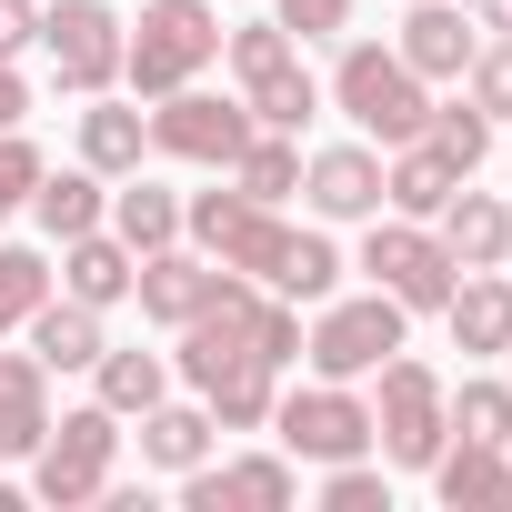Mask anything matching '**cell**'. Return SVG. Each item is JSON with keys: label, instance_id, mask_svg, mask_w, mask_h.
<instances>
[{"label": "cell", "instance_id": "3", "mask_svg": "<svg viewBox=\"0 0 512 512\" xmlns=\"http://www.w3.org/2000/svg\"><path fill=\"white\" fill-rule=\"evenodd\" d=\"M332 101H342V111H352V131H372L382 151L422 141V121H432V81H422L402 51H382V41H352V51H342Z\"/></svg>", "mask_w": 512, "mask_h": 512}, {"label": "cell", "instance_id": "18", "mask_svg": "<svg viewBox=\"0 0 512 512\" xmlns=\"http://www.w3.org/2000/svg\"><path fill=\"white\" fill-rule=\"evenodd\" d=\"M131 272H141V251H131L121 231H81V241H61V292L91 302V312L131 302Z\"/></svg>", "mask_w": 512, "mask_h": 512}, {"label": "cell", "instance_id": "23", "mask_svg": "<svg viewBox=\"0 0 512 512\" xmlns=\"http://www.w3.org/2000/svg\"><path fill=\"white\" fill-rule=\"evenodd\" d=\"M141 151H151V121H141V111H121L111 91H91V111H81V161H91L101 181H131V171H141Z\"/></svg>", "mask_w": 512, "mask_h": 512}, {"label": "cell", "instance_id": "2", "mask_svg": "<svg viewBox=\"0 0 512 512\" xmlns=\"http://www.w3.org/2000/svg\"><path fill=\"white\" fill-rule=\"evenodd\" d=\"M211 61H221V11L211 0H141V31H121V81L141 101L201 81Z\"/></svg>", "mask_w": 512, "mask_h": 512}, {"label": "cell", "instance_id": "12", "mask_svg": "<svg viewBox=\"0 0 512 512\" xmlns=\"http://www.w3.org/2000/svg\"><path fill=\"white\" fill-rule=\"evenodd\" d=\"M302 492L292 452H241V462H191L181 472V502L191 512H282Z\"/></svg>", "mask_w": 512, "mask_h": 512}, {"label": "cell", "instance_id": "34", "mask_svg": "<svg viewBox=\"0 0 512 512\" xmlns=\"http://www.w3.org/2000/svg\"><path fill=\"white\" fill-rule=\"evenodd\" d=\"M462 101H472V111H492V121H512V31H492V41L472 51V71H462Z\"/></svg>", "mask_w": 512, "mask_h": 512}, {"label": "cell", "instance_id": "33", "mask_svg": "<svg viewBox=\"0 0 512 512\" xmlns=\"http://www.w3.org/2000/svg\"><path fill=\"white\" fill-rule=\"evenodd\" d=\"M322 512H392V462H322Z\"/></svg>", "mask_w": 512, "mask_h": 512}, {"label": "cell", "instance_id": "26", "mask_svg": "<svg viewBox=\"0 0 512 512\" xmlns=\"http://www.w3.org/2000/svg\"><path fill=\"white\" fill-rule=\"evenodd\" d=\"M201 402H211V422H221V432H262V422H272V402H282V362H231V372H211V382H201Z\"/></svg>", "mask_w": 512, "mask_h": 512}, {"label": "cell", "instance_id": "40", "mask_svg": "<svg viewBox=\"0 0 512 512\" xmlns=\"http://www.w3.org/2000/svg\"><path fill=\"white\" fill-rule=\"evenodd\" d=\"M502 272H512V241H502Z\"/></svg>", "mask_w": 512, "mask_h": 512}, {"label": "cell", "instance_id": "15", "mask_svg": "<svg viewBox=\"0 0 512 512\" xmlns=\"http://www.w3.org/2000/svg\"><path fill=\"white\" fill-rule=\"evenodd\" d=\"M432 492L452 512H512V442H442L432 452Z\"/></svg>", "mask_w": 512, "mask_h": 512}, {"label": "cell", "instance_id": "6", "mask_svg": "<svg viewBox=\"0 0 512 512\" xmlns=\"http://www.w3.org/2000/svg\"><path fill=\"white\" fill-rule=\"evenodd\" d=\"M442 442H452V422H442V372L412 362V352H392V362H382V402H372V452H382L392 472H432Z\"/></svg>", "mask_w": 512, "mask_h": 512}, {"label": "cell", "instance_id": "38", "mask_svg": "<svg viewBox=\"0 0 512 512\" xmlns=\"http://www.w3.org/2000/svg\"><path fill=\"white\" fill-rule=\"evenodd\" d=\"M31 121V81L11 71V51H0V131H21Z\"/></svg>", "mask_w": 512, "mask_h": 512}, {"label": "cell", "instance_id": "29", "mask_svg": "<svg viewBox=\"0 0 512 512\" xmlns=\"http://www.w3.org/2000/svg\"><path fill=\"white\" fill-rule=\"evenodd\" d=\"M422 151L432 161H452L462 181L492 161V111H472V101H432V121H422Z\"/></svg>", "mask_w": 512, "mask_h": 512}, {"label": "cell", "instance_id": "24", "mask_svg": "<svg viewBox=\"0 0 512 512\" xmlns=\"http://www.w3.org/2000/svg\"><path fill=\"white\" fill-rule=\"evenodd\" d=\"M31 211H41L51 241H81V231L111 221V191H101V171L81 161V171H41V181H31Z\"/></svg>", "mask_w": 512, "mask_h": 512}, {"label": "cell", "instance_id": "37", "mask_svg": "<svg viewBox=\"0 0 512 512\" xmlns=\"http://www.w3.org/2000/svg\"><path fill=\"white\" fill-rule=\"evenodd\" d=\"M21 41H41V0H0V51H21Z\"/></svg>", "mask_w": 512, "mask_h": 512}, {"label": "cell", "instance_id": "31", "mask_svg": "<svg viewBox=\"0 0 512 512\" xmlns=\"http://www.w3.org/2000/svg\"><path fill=\"white\" fill-rule=\"evenodd\" d=\"M442 422H452L462 442H512V382H462V392H442Z\"/></svg>", "mask_w": 512, "mask_h": 512}, {"label": "cell", "instance_id": "19", "mask_svg": "<svg viewBox=\"0 0 512 512\" xmlns=\"http://www.w3.org/2000/svg\"><path fill=\"white\" fill-rule=\"evenodd\" d=\"M432 231H442V251H452L462 272H492V262H502V241H512V211H502L492 191H472V181H462V191L432 211Z\"/></svg>", "mask_w": 512, "mask_h": 512}, {"label": "cell", "instance_id": "25", "mask_svg": "<svg viewBox=\"0 0 512 512\" xmlns=\"http://www.w3.org/2000/svg\"><path fill=\"white\" fill-rule=\"evenodd\" d=\"M452 191H462V171H452V161H432L422 141H402V151L382 161V211H402V221H432Z\"/></svg>", "mask_w": 512, "mask_h": 512}, {"label": "cell", "instance_id": "7", "mask_svg": "<svg viewBox=\"0 0 512 512\" xmlns=\"http://www.w3.org/2000/svg\"><path fill=\"white\" fill-rule=\"evenodd\" d=\"M402 302L392 292H362V302H322V322L302 332V362L322 372V382H372L392 352H402Z\"/></svg>", "mask_w": 512, "mask_h": 512}, {"label": "cell", "instance_id": "9", "mask_svg": "<svg viewBox=\"0 0 512 512\" xmlns=\"http://www.w3.org/2000/svg\"><path fill=\"white\" fill-rule=\"evenodd\" d=\"M272 432H282V452L292 462H352V452H372V402L352 392V382H302V392H282L272 402Z\"/></svg>", "mask_w": 512, "mask_h": 512}, {"label": "cell", "instance_id": "16", "mask_svg": "<svg viewBox=\"0 0 512 512\" xmlns=\"http://www.w3.org/2000/svg\"><path fill=\"white\" fill-rule=\"evenodd\" d=\"M422 81H462L472 71V51H482V21H462L452 0H412V21H402V41H392Z\"/></svg>", "mask_w": 512, "mask_h": 512}, {"label": "cell", "instance_id": "14", "mask_svg": "<svg viewBox=\"0 0 512 512\" xmlns=\"http://www.w3.org/2000/svg\"><path fill=\"white\" fill-rule=\"evenodd\" d=\"M131 292H141V312L151 322H191L211 292H221V262H211V251H181V241H161V251H141V272H131Z\"/></svg>", "mask_w": 512, "mask_h": 512}, {"label": "cell", "instance_id": "10", "mask_svg": "<svg viewBox=\"0 0 512 512\" xmlns=\"http://www.w3.org/2000/svg\"><path fill=\"white\" fill-rule=\"evenodd\" d=\"M251 131H262L251 101H221V91H191V81L161 91V111H151V151H171V161H191V171H231Z\"/></svg>", "mask_w": 512, "mask_h": 512}, {"label": "cell", "instance_id": "22", "mask_svg": "<svg viewBox=\"0 0 512 512\" xmlns=\"http://www.w3.org/2000/svg\"><path fill=\"white\" fill-rule=\"evenodd\" d=\"M21 332H31L41 372H91V362H101V312H91V302H71V292H51Z\"/></svg>", "mask_w": 512, "mask_h": 512}, {"label": "cell", "instance_id": "41", "mask_svg": "<svg viewBox=\"0 0 512 512\" xmlns=\"http://www.w3.org/2000/svg\"><path fill=\"white\" fill-rule=\"evenodd\" d=\"M502 372H512V342H502Z\"/></svg>", "mask_w": 512, "mask_h": 512}, {"label": "cell", "instance_id": "17", "mask_svg": "<svg viewBox=\"0 0 512 512\" xmlns=\"http://www.w3.org/2000/svg\"><path fill=\"white\" fill-rule=\"evenodd\" d=\"M51 432V372L41 352H0V462H31Z\"/></svg>", "mask_w": 512, "mask_h": 512}, {"label": "cell", "instance_id": "36", "mask_svg": "<svg viewBox=\"0 0 512 512\" xmlns=\"http://www.w3.org/2000/svg\"><path fill=\"white\" fill-rule=\"evenodd\" d=\"M272 21H282V31H302V41H332V31L352 21V0H282Z\"/></svg>", "mask_w": 512, "mask_h": 512}, {"label": "cell", "instance_id": "20", "mask_svg": "<svg viewBox=\"0 0 512 512\" xmlns=\"http://www.w3.org/2000/svg\"><path fill=\"white\" fill-rule=\"evenodd\" d=\"M211 432H221V422H211V402H171V392H161V402L141 412V462L181 482L191 462H211Z\"/></svg>", "mask_w": 512, "mask_h": 512}, {"label": "cell", "instance_id": "27", "mask_svg": "<svg viewBox=\"0 0 512 512\" xmlns=\"http://www.w3.org/2000/svg\"><path fill=\"white\" fill-rule=\"evenodd\" d=\"M231 181H241L251 201H272V211H282V201L302 191V131H251L241 161H231Z\"/></svg>", "mask_w": 512, "mask_h": 512}, {"label": "cell", "instance_id": "30", "mask_svg": "<svg viewBox=\"0 0 512 512\" xmlns=\"http://www.w3.org/2000/svg\"><path fill=\"white\" fill-rule=\"evenodd\" d=\"M111 231H121L131 251H161V241H181V201L131 171V191H111Z\"/></svg>", "mask_w": 512, "mask_h": 512}, {"label": "cell", "instance_id": "13", "mask_svg": "<svg viewBox=\"0 0 512 512\" xmlns=\"http://www.w3.org/2000/svg\"><path fill=\"white\" fill-rule=\"evenodd\" d=\"M302 211H312V221H372V211H382V151H372V141L302 151Z\"/></svg>", "mask_w": 512, "mask_h": 512}, {"label": "cell", "instance_id": "11", "mask_svg": "<svg viewBox=\"0 0 512 512\" xmlns=\"http://www.w3.org/2000/svg\"><path fill=\"white\" fill-rule=\"evenodd\" d=\"M41 51H51V81L91 101V91L121 81V11L111 0H51L41 11Z\"/></svg>", "mask_w": 512, "mask_h": 512}, {"label": "cell", "instance_id": "5", "mask_svg": "<svg viewBox=\"0 0 512 512\" xmlns=\"http://www.w3.org/2000/svg\"><path fill=\"white\" fill-rule=\"evenodd\" d=\"M111 462H121V412H111V402H81V412H61V422L41 432V452H31V502L81 512V502L111 492Z\"/></svg>", "mask_w": 512, "mask_h": 512}, {"label": "cell", "instance_id": "1", "mask_svg": "<svg viewBox=\"0 0 512 512\" xmlns=\"http://www.w3.org/2000/svg\"><path fill=\"white\" fill-rule=\"evenodd\" d=\"M181 231L211 251L221 272L262 282V292H282V302H332V282H342V251H332L312 221H282L272 201H251L241 181H231V191H191V201H181Z\"/></svg>", "mask_w": 512, "mask_h": 512}, {"label": "cell", "instance_id": "35", "mask_svg": "<svg viewBox=\"0 0 512 512\" xmlns=\"http://www.w3.org/2000/svg\"><path fill=\"white\" fill-rule=\"evenodd\" d=\"M51 161H41V141H21V131H0V221L11 211H31V181H41Z\"/></svg>", "mask_w": 512, "mask_h": 512}, {"label": "cell", "instance_id": "8", "mask_svg": "<svg viewBox=\"0 0 512 512\" xmlns=\"http://www.w3.org/2000/svg\"><path fill=\"white\" fill-rule=\"evenodd\" d=\"M362 272H372V292H392L402 312H442L452 302V282H462V262L442 251V231L432 221H382L372 211V241H362Z\"/></svg>", "mask_w": 512, "mask_h": 512}, {"label": "cell", "instance_id": "28", "mask_svg": "<svg viewBox=\"0 0 512 512\" xmlns=\"http://www.w3.org/2000/svg\"><path fill=\"white\" fill-rule=\"evenodd\" d=\"M91 382H101V402H111L121 422H141V412H151V402L171 392V362H161V352H111V342H101Z\"/></svg>", "mask_w": 512, "mask_h": 512}, {"label": "cell", "instance_id": "4", "mask_svg": "<svg viewBox=\"0 0 512 512\" xmlns=\"http://www.w3.org/2000/svg\"><path fill=\"white\" fill-rule=\"evenodd\" d=\"M221 61H231V81H241V101H251V121H262V131H302V121L322 111V81L302 71V51H292L282 21L221 31Z\"/></svg>", "mask_w": 512, "mask_h": 512}, {"label": "cell", "instance_id": "32", "mask_svg": "<svg viewBox=\"0 0 512 512\" xmlns=\"http://www.w3.org/2000/svg\"><path fill=\"white\" fill-rule=\"evenodd\" d=\"M41 302H51V262L21 251V241H0V332H21Z\"/></svg>", "mask_w": 512, "mask_h": 512}, {"label": "cell", "instance_id": "39", "mask_svg": "<svg viewBox=\"0 0 512 512\" xmlns=\"http://www.w3.org/2000/svg\"><path fill=\"white\" fill-rule=\"evenodd\" d=\"M482 31H512V0H482V11H472Z\"/></svg>", "mask_w": 512, "mask_h": 512}, {"label": "cell", "instance_id": "21", "mask_svg": "<svg viewBox=\"0 0 512 512\" xmlns=\"http://www.w3.org/2000/svg\"><path fill=\"white\" fill-rule=\"evenodd\" d=\"M442 322H452L462 352H502V342H512V272H502V262H492V272H462L452 302H442Z\"/></svg>", "mask_w": 512, "mask_h": 512}]
</instances>
